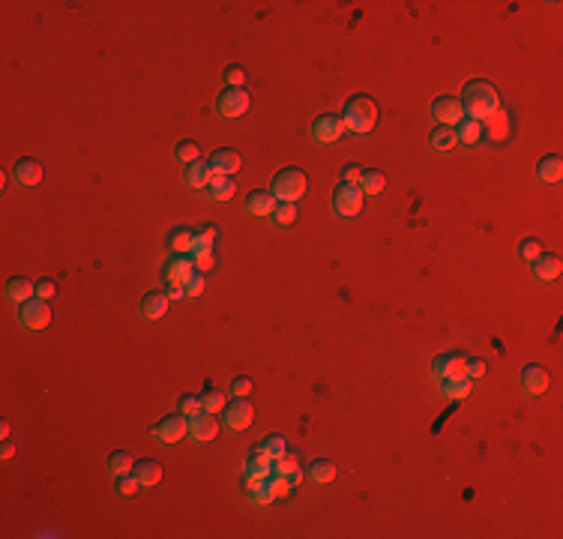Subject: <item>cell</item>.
<instances>
[{
  "mask_svg": "<svg viewBox=\"0 0 563 539\" xmlns=\"http://www.w3.org/2000/svg\"><path fill=\"white\" fill-rule=\"evenodd\" d=\"M461 108L470 114V120L483 123L501 108V96L488 81H468L465 93H461Z\"/></svg>",
  "mask_w": 563,
  "mask_h": 539,
  "instance_id": "cell-1",
  "label": "cell"
},
{
  "mask_svg": "<svg viewBox=\"0 0 563 539\" xmlns=\"http://www.w3.org/2000/svg\"><path fill=\"white\" fill-rule=\"evenodd\" d=\"M342 123H345V129L357 132V135H366L378 123V105L369 96H354L351 102H345Z\"/></svg>",
  "mask_w": 563,
  "mask_h": 539,
  "instance_id": "cell-2",
  "label": "cell"
},
{
  "mask_svg": "<svg viewBox=\"0 0 563 539\" xmlns=\"http://www.w3.org/2000/svg\"><path fill=\"white\" fill-rule=\"evenodd\" d=\"M306 189H309V180H306V174L300 168H285L273 180V195H276L279 204H285V201L297 204V198H303Z\"/></svg>",
  "mask_w": 563,
  "mask_h": 539,
  "instance_id": "cell-3",
  "label": "cell"
},
{
  "mask_svg": "<svg viewBox=\"0 0 563 539\" xmlns=\"http://www.w3.org/2000/svg\"><path fill=\"white\" fill-rule=\"evenodd\" d=\"M333 204L338 216H357L363 210V189L357 183H342L333 195Z\"/></svg>",
  "mask_w": 563,
  "mask_h": 539,
  "instance_id": "cell-4",
  "label": "cell"
},
{
  "mask_svg": "<svg viewBox=\"0 0 563 539\" xmlns=\"http://www.w3.org/2000/svg\"><path fill=\"white\" fill-rule=\"evenodd\" d=\"M189 435L195 437V441H213V437L219 435V420H216V413H207V411H198L189 417Z\"/></svg>",
  "mask_w": 563,
  "mask_h": 539,
  "instance_id": "cell-5",
  "label": "cell"
},
{
  "mask_svg": "<svg viewBox=\"0 0 563 539\" xmlns=\"http://www.w3.org/2000/svg\"><path fill=\"white\" fill-rule=\"evenodd\" d=\"M342 132H345V123L336 114H324V117H318L312 123V138L318 144H333V141L342 138Z\"/></svg>",
  "mask_w": 563,
  "mask_h": 539,
  "instance_id": "cell-6",
  "label": "cell"
},
{
  "mask_svg": "<svg viewBox=\"0 0 563 539\" xmlns=\"http://www.w3.org/2000/svg\"><path fill=\"white\" fill-rule=\"evenodd\" d=\"M21 323L27 330H45L48 323H51V309H48L45 300H27L21 309Z\"/></svg>",
  "mask_w": 563,
  "mask_h": 539,
  "instance_id": "cell-7",
  "label": "cell"
},
{
  "mask_svg": "<svg viewBox=\"0 0 563 539\" xmlns=\"http://www.w3.org/2000/svg\"><path fill=\"white\" fill-rule=\"evenodd\" d=\"M435 120L441 123V126H459L461 120H465V108H461V99H452V96H444L437 99L435 108H432Z\"/></svg>",
  "mask_w": 563,
  "mask_h": 539,
  "instance_id": "cell-8",
  "label": "cell"
},
{
  "mask_svg": "<svg viewBox=\"0 0 563 539\" xmlns=\"http://www.w3.org/2000/svg\"><path fill=\"white\" fill-rule=\"evenodd\" d=\"M186 428H189L186 417L174 413V417H165L159 426L153 428V437H156V441H162V444H177V441H183V437H186Z\"/></svg>",
  "mask_w": 563,
  "mask_h": 539,
  "instance_id": "cell-9",
  "label": "cell"
},
{
  "mask_svg": "<svg viewBox=\"0 0 563 539\" xmlns=\"http://www.w3.org/2000/svg\"><path fill=\"white\" fill-rule=\"evenodd\" d=\"M246 108H249V93H246L243 87H228L225 93L219 96L222 117H240V114H246Z\"/></svg>",
  "mask_w": 563,
  "mask_h": 539,
  "instance_id": "cell-10",
  "label": "cell"
},
{
  "mask_svg": "<svg viewBox=\"0 0 563 539\" xmlns=\"http://www.w3.org/2000/svg\"><path fill=\"white\" fill-rule=\"evenodd\" d=\"M468 371V360L461 354H444V356H437V360L432 363V375L437 380H446V378H459V375H465Z\"/></svg>",
  "mask_w": 563,
  "mask_h": 539,
  "instance_id": "cell-11",
  "label": "cell"
},
{
  "mask_svg": "<svg viewBox=\"0 0 563 539\" xmlns=\"http://www.w3.org/2000/svg\"><path fill=\"white\" fill-rule=\"evenodd\" d=\"M225 426L231 431H243V428H249L252 426V404L246 402V399H234L228 404V411H225Z\"/></svg>",
  "mask_w": 563,
  "mask_h": 539,
  "instance_id": "cell-12",
  "label": "cell"
},
{
  "mask_svg": "<svg viewBox=\"0 0 563 539\" xmlns=\"http://www.w3.org/2000/svg\"><path fill=\"white\" fill-rule=\"evenodd\" d=\"M12 177L21 186H36V183H43V165L36 159H19L12 165Z\"/></svg>",
  "mask_w": 563,
  "mask_h": 539,
  "instance_id": "cell-13",
  "label": "cell"
},
{
  "mask_svg": "<svg viewBox=\"0 0 563 539\" xmlns=\"http://www.w3.org/2000/svg\"><path fill=\"white\" fill-rule=\"evenodd\" d=\"M195 264L192 258H186V255H180V258H174L171 261V267H168V282L171 285H177V288H186V282L195 276Z\"/></svg>",
  "mask_w": 563,
  "mask_h": 539,
  "instance_id": "cell-14",
  "label": "cell"
},
{
  "mask_svg": "<svg viewBox=\"0 0 563 539\" xmlns=\"http://www.w3.org/2000/svg\"><path fill=\"white\" fill-rule=\"evenodd\" d=\"M210 171L222 174V177H231V174L240 171V156L234 150H216L210 156Z\"/></svg>",
  "mask_w": 563,
  "mask_h": 539,
  "instance_id": "cell-15",
  "label": "cell"
},
{
  "mask_svg": "<svg viewBox=\"0 0 563 539\" xmlns=\"http://www.w3.org/2000/svg\"><path fill=\"white\" fill-rule=\"evenodd\" d=\"M521 384H525L527 393H533V395H540L549 389V371H545L542 366H527L525 371H521Z\"/></svg>",
  "mask_w": 563,
  "mask_h": 539,
  "instance_id": "cell-16",
  "label": "cell"
},
{
  "mask_svg": "<svg viewBox=\"0 0 563 539\" xmlns=\"http://www.w3.org/2000/svg\"><path fill=\"white\" fill-rule=\"evenodd\" d=\"M276 195L273 192H252L249 198H246V213L249 216H273V210H276Z\"/></svg>",
  "mask_w": 563,
  "mask_h": 539,
  "instance_id": "cell-17",
  "label": "cell"
},
{
  "mask_svg": "<svg viewBox=\"0 0 563 539\" xmlns=\"http://www.w3.org/2000/svg\"><path fill=\"white\" fill-rule=\"evenodd\" d=\"M273 474L285 477L291 485H297V483H300V479H303V468H300V461H297L291 452H285V455H282V459L273 461Z\"/></svg>",
  "mask_w": 563,
  "mask_h": 539,
  "instance_id": "cell-18",
  "label": "cell"
},
{
  "mask_svg": "<svg viewBox=\"0 0 563 539\" xmlns=\"http://www.w3.org/2000/svg\"><path fill=\"white\" fill-rule=\"evenodd\" d=\"M33 294H36V285H33L30 279L15 276V279L6 282V297H10V303H27Z\"/></svg>",
  "mask_w": 563,
  "mask_h": 539,
  "instance_id": "cell-19",
  "label": "cell"
},
{
  "mask_svg": "<svg viewBox=\"0 0 563 539\" xmlns=\"http://www.w3.org/2000/svg\"><path fill=\"white\" fill-rule=\"evenodd\" d=\"M135 477H138V483L144 485V488H150V485H156V483H162V464L153 461V459L138 461V464H135Z\"/></svg>",
  "mask_w": 563,
  "mask_h": 539,
  "instance_id": "cell-20",
  "label": "cell"
},
{
  "mask_svg": "<svg viewBox=\"0 0 563 539\" xmlns=\"http://www.w3.org/2000/svg\"><path fill=\"white\" fill-rule=\"evenodd\" d=\"M210 177H213V171H210V162H192L186 168V186L189 189H204V186H210Z\"/></svg>",
  "mask_w": 563,
  "mask_h": 539,
  "instance_id": "cell-21",
  "label": "cell"
},
{
  "mask_svg": "<svg viewBox=\"0 0 563 539\" xmlns=\"http://www.w3.org/2000/svg\"><path fill=\"white\" fill-rule=\"evenodd\" d=\"M533 273L536 279L542 282H551L560 276V258L558 255H540V258H533Z\"/></svg>",
  "mask_w": 563,
  "mask_h": 539,
  "instance_id": "cell-22",
  "label": "cell"
},
{
  "mask_svg": "<svg viewBox=\"0 0 563 539\" xmlns=\"http://www.w3.org/2000/svg\"><path fill=\"white\" fill-rule=\"evenodd\" d=\"M428 144H432V150L437 153H450L455 144H459V135H455L452 126H437L432 132V138H428Z\"/></svg>",
  "mask_w": 563,
  "mask_h": 539,
  "instance_id": "cell-23",
  "label": "cell"
},
{
  "mask_svg": "<svg viewBox=\"0 0 563 539\" xmlns=\"http://www.w3.org/2000/svg\"><path fill=\"white\" fill-rule=\"evenodd\" d=\"M536 174H540L542 183H558V180L563 177V159L560 156H545V159H540Z\"/></svg>",
  "mask_w": 563,
  "mask_h": 539,
  "instance_id": "cell-24",
  "label": "cell"
},
{
  "mask_svg": "<svg viewBox=\"0 0 563 539\" xmlns=\"http://www.w3.org/2000/svg\"><path fill=\"white\" fill-rule=\"evenodd\" d=\"M470 378L468 375H459V378H446L444 387H441V395L444 399H465V395L470 393Z\"/></svg>",
  "mask_w": 563,
  "mask_h": 539,
  "instance_id": "cell-25",
  "label": "cell"
},
{
  "mask_svg": "<svg viewBox=\"0 0 563 539\" xmlns=\"http://www.w3.org/2000/svg\"><path fill=\"white\" fill-rule=\"evenodd\" d=\"M234 177H222V174H213L210 177V198L213 201H228V198H234Z\"/></svg>",
  "mask_w": 563,
  "mask_h": 539,
  "instance_id": "cell-26",
  "label": "cell"
},
{
  "mask_svg": "<svg viewBox=\"0 0 563 539\" xmlns=\"http://www.w3.org/2000/svg\"><path fill=\"white\" fill-rule=\"evenodd\" d=\"M141 312H144L147 321H159L165 312H168V297L165 294H150L144 297V303H141Z\"/></svg>",
  "mask_w": 563,
  "mask_h": 539,
  "instance_id": "cell-27",
  "label": "cell"
},
{
  "mask_svg": "<svg viewBox=\"0 0 563 539\" xmlns=\"http://www.w3.org/2000/svg\"><path fill=\"white\" fill-rule=\"evenodd\" d=\"M168 243L174 252H180V255H192V246H195V234L189 228H174L171 234H168Z\"/></svg>",
  "mask_w": 563,
  "mask_h": 539,
  "instance_id": "cell-28",
  "label": "cell"
},
{
  "mask_svg": "<svg viewBox=\"0 0 563 539\" xmlns=\"http://www.w3.org/2000/svg\"><path fill=\"white\" fill-rule=\"evenodd\" d=\"M108 470L114 477H126L129 470H135V459H132L129 452L117 450V452H111V459H108Z\"/></svg>",
  "mask_w": 563,
  "mask_h": 539,
  "instance_id": "cell-29",
  "label": "cell"
},
{
  "mask_svg": "<svg viewBox=\"0 0 563 539\" xmlns=\"http://www.w3.org/2000/svg\"><path fill=\"white\" fill-rule=\"evenodd\" d=\"M384 186H387V180L380 171H363V177H360L363 195H378V192H384Z\"/></svg>",
  "mask_w": 563,
  "mask_h": 539,
  "instance_id": "cell-30",
  "label": "cell"
},
{
  "mask_svg": "<svg viewBox=\"0 0 563 539\" xmlns=\"http://www.w3.org/2000/svg\"><path fill=\"white\" fill-rule=\"evenodd\" d=\"M309 477L314 479V483L327 485L330 479L336 477V464H333V461H327V459H318V461H312V468H309Z\"/></svg>",
  "mask_w": 563,
  "mask_h": 539,
  "instance_id": "cell-31",
  "label": "cell"
},
{
  "mask_svg": "<svg viewBox=\"0 0 563 539\" xmlns=\"http://www.w3.org/2000/svg\"><path fill=\"white\" fill-rule=\"evenodd\" d=\"M455 135H459V141H465V144H476L479 135H483V123H476V120H470V117L461 120Z\"/></svg>",
  "mask_w": 563,
  "mask_h": 539,
  "instance_id": "cell-32",
  "label": "cell"
},
{
  "mask_svg": "<svg viewBox=\"0 0 563 539\" xmlns=\"http://www.w3.org/2000/svg\"><path fill=\"white\" fill-rule=\"evenodd\" d=\"M201 408L207 413H222V411H225V395H222L219 389H210V393L201 395Z\"/></svg>",
  "mask_w": 563,
  "mask_h": 539,
  "instance_id": "cell-33",
  "label": "cell"
},
{
  "mask_svg": "<svg viewBox=\"0 0 563 539\" xmlns=\"http://www.w3.org/2000/svg\"><path fill=\"white\" fill-rule=\"evenodd\" d=\"M488 126H492V138H494V141H503V138H507V111H503V108H498V111L488 117Z\"/></svg>",
  "mask_w": 563,
  "mask_h": 539,
  "instance_id": "cell-34",
  "label": "cell"
},
{
  "mask_svg": "<svg viewBox=\"0 0 563 539\" xmlns=\"http://www.w3.org/2000/svg\"><path fill=\"white\" fill-rule=\"evenodd\" d=\"M542 255V243L536 237H527V240H521V246H518V258L521 261H533V258H540Z\"/></svg>",
  "mask_w": 563,
  "mask_h": 539,
  "instance_id": "cell-35",
  "label": "cell"
},
{
  "mask_svg": "<svg viewBox=\"0 0 563 539\" xmlns=\"http://www.w3.org/2000/svg\"><path fill=\"white\" fill-rule=\"evenodd\" d=\"M273 219H276V225H294L297 219V204H276V210H273Z\"/></svg>",
  "mask_w": 563,
  "mask_h": 539,
  "instance_id": "cell-36",
  "label": "cell"
},
{
  "mask_svg": "<svg viewBox=\"0 0 563 539\" xmlns=\"http://www.w3.org/2000/svg\"><path fill=\"white\" fill-rule=\"evenodd\" d=\"M252 501H255V503H261V507H267V503L276 501V492H273L270 479H264V483H258V485L252 488Z\"/></svg>",
  "mask_w": 563,
  "mask_h": 539,
  "instance_id": "cell-37",
  "label": "cell"
},
{
  "mask_svg": "<svg viewBox=\"0 0 563 539\" xmlns=\"http://www.w3.org/2000/svg\"><path fill=\"white\" fill-rule=\"evenodd\" d=\"M261 446L270 452V459H273V461L282 459V455L288 452V444H285V437H282V435H270V437H267V441H264Z\"/></svg>",
  "mask_w": 563,
  "mask_h": 539,
  "instance_id": "cell-38",
  "label": "cell"
},
{
  "mask_svg": "<svg viewBox=\"0 0 563 539\" xmlns=\"http://www.w3.org/2000/svg\"><path fill=\"white\" fill-rule=\"evenodd\" d=\"M198 153H201V150H198L195 141H180V144H177V159L180 162L192 165V162H198Z\"/></svg>",
  "mask_w": 563,
  "mask_h": 539,
  "instance_id": "cell-39",
  "label": "cell"
},
{
  "mask_svg": "<svg viewBox=\"0 0 563 539\" xmlns=\"http://www.w3.org/2000/svg\"><path fill=\"white\" fill-rule=\"evenodd\" d=\"M192 264H195L198 273L213 270V252H210V249H195V252H192Z\"/></svg>",
  "mask_w": 563,
  "mask_h": 539,
  "instance_id": "cell-40",
  "label": "cell"
},
{
  "mask_svg": "<svg viewBox=\"0 0 563 539\" xmlns=\"http://www.w3.org/2000/svg\"><path fill=\"white\" fill-rule=\"evenodd\" d=\"M228 389H231V395H234V399H246V395L252 393V380L249 378H234Z\"/></svg>",
  "mask_w": 563,
  "mask_h": 539,
  "instance_id": "cell-41",
  "label": "cell"
},
{
  "mask_svg": "<svg viewBox=\"0 0 563 539\" xmlns=\"http://www.w3.org/2000/svg\"><path fill=\"white\" fill-rule=\"evenodd\" d=\"M225 81H228V87H243L246 69L243 66H231V69H225Z\"/></svg>",
  "mask_w": 563,
  "mask_h": 539,
  "instance_id": "cell-42",
  "label": "cell"
},
{
  "mask_svg": "<svg viewBox=\"0 0 563 539\" xmlns=\"http://www.w3.org/2000/svg\"><path fill=\"white\" fill-rule=\"evenodd\" d=\"M198 411H204V408H201V399H198V395H183V399H180V413L192 417V413H198Z\"/></svg>",
  "mask_w": 563,
  "mask_h": 539,
  "instance_id": "cell-43",
  "label": "cell"
},
{
  "mask_svg": "<svg viewBox=\"0 0 563 539\" xmlns=\"http://www.w3.org/2000/svg\"><path fill=\"white\" fill-rule=\"evenodd\" d=\"M213 240H216V231H213V228L198 231V234H195V246H192V252H195V249H210V246H213Z\"/></svg>",
  "mask_w": 563,
  "mask_h": 539,
  "instance_id": "cell-44",
  "label": "cell"
},
{
  "mask_svg": "<svg viewBox=\"0 0 563 539\" xmlns=\"http://www.w3.org/2000/svg\"><path fill=\"white\" fill-rule=\"evenodd\" d=\"M54 291H57V285H54V282L51 279H39L36 282V297H39V300H51V297H54Z\"/></svg>",
  "mask_w": 563,
  "mask_h": 539,
  "instance_id": "cell-45",
  "label": "cell"
},
{
  "mask_svg": "<svg viewBox=\"0 0 563 539\" xmlns=\"http://www.w3.org/2000/svg\"><path fill=\"white\" fill-rule=\"evenodd\" d=\"M270 485H273V492H276V497H285V494H291V483H288L285 477H279V474H273L270 477Z\"/></svg>",
  "mask_w": 563,
  "mask_h": 539,
  "instance_id": "cell-46",
  "label": "cell"
},
{
  "mask_svg": "<svg viewBox=\"0 0 563 539\" xmlns=\"http://www.w3.org/2000/svg\"><path fill=\"white\" fill-rule=\"evenodd\" d=\"M201 291H204V273H195V276L186 282V297H198Z\"/></svg>",
  "mask_w": 563,
  "mask_h": 539,
  "instance_id": "cell-47",
  "label": "cell"
},
{
  "mask_svg": "<svg viewBox=\"0 0 563 539\" xmlns=\"http://www.w3.org/2000/svg\"><path fill=\"white\" fill-rule=\"evenodd\" d=\"M138 485H141V483H138V477H129V474H126V477H120V494H135V492H138Z\"/></svg>",
  "mask_w": 563,
  "mask_h": 539,
  "instance_id": "cell-48",
  "label": "cell"
},
{
  "mask_svg": "<svg viewBox=\"0 0 563 539\" xmlns=\"http://www.w3.org/2000/svg\"><path fill=\"white\" fill-rule=\"evenodd\" d=\"M468 378H483L485 375V360H468Z\"/></svg>",
  "mask_w": 563,
  "mask_h": 539,
  "instance_id": "cell-49",
  "label": "cell"
},
{
  "mask_svg": "<svg viewBox=\"0 0 563 539\" xmlns=\"http://www.w3.org/2000/svg\"><path fill=\"white\" fill-rule=\"evenodd\" d=\"M342 177H345V183H357V186H360V177H363V171L357 168V165H345Z\"/></svg>",
  "mask_w": 563,
  "mask_h": 539,
  "instance_id": "cell-50",
  "label": "cell"
},
{
  "mask_svg": "<svg viewBox=\"0 0 563 539\" xmlns=\"http://www.w3.org/2000/svg\"><path fill=\"white\" fill-rule=\"evenodd\" d=\"M12 455H15V446H12L10 441H6L3 446H0V459H12Z\"/></svg>",
  "mask_w": 563,
  "mask_h": 539,
  "instance_id": "cell-51",
  "label": "cell"
}]
</instances>
